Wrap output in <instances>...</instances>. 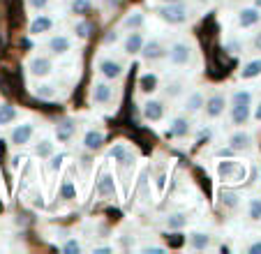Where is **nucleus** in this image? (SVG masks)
<instances>
[{"label": "nucleus", "instance_id": "obj_2", "mask_svg": "<svg viewBox=\"0 0 261 254\" xmlns=\"http://www.w3.org/2000/svg\"><path fill=\"white\" fill-rule=\"evenodd\" d=\"M169 60L178 67H185V65L192 63V46L185 44V42H173L171 49H167Z\"/></svg>", "mask_w": 261, "mask_h": 254}, {"label": "nucleus", "instance_id": "obj_13", "mask_svg": "<svg viewBox=\"0 0 261 254\" xmlns=\"http://www.w3.org/2000/svg\"><path fill=\"white\" fill-rule=\"evenodd\" d=\"M190 130H192V122L188 120L185 116H178L171 120V130L167 132V137H176V139H182V137H188Z\"/></svg>", "mask_w": 261, "mask_h": 254}, {"label": "nucleus", "instance_id": "obj_25", "mask_svg": "<svg viewBox=\"0 0 261 254\" xmlns=\"http://www.w3.org/2000/svg\"><path fill=\"white\" fill-rule=\"evenodd\" d=\"M188 226V215L185 213H173V215L167 217V229L171 231H180Z\"/></svg>", "mask_w": 261, "mask_h": 254}, {"label": "nucleus", "instance_id": "obj_33", "mask_svg": "<svg viewBox=\"0 0 261 254\" xmlns=\"http://www.w3.org/2000/svg\"><path fill=\"white\" fill-rule=\"evenodd\" d=\"M231 104H252V93L250 90H236L231 95Z\"/></svg>", "mask_w": 261, "mask_h": 254}, {"label": "nucleus", "instance_id": "obj_50", "mask_svg": "<svg viewBox=\"0 0 261 254\" xmlns=\"http://www.w3.org/2000/svg\"><path fill=\"white\" fill-rule=\"evenodd\" d=\"M254 3H256V5H254V7H259V10H261V0H254Z\"/></svg>", "mask_w": 261, "mask_h": 254}, {"label": "nucleus", "instance_id": "obj_19", "mask_svg": "<svg viewBox=\"0 0 261 254\" xmlns=\"http://www.w3.org/2000/svg\"><path fill=\"white\" fill-rule=\"evenodd\" d=\"M104 146V132L102 130H88L84 137V148L86 150H99Z\"/></svg>", "mask_w": 261, "mask_h": 254}, {"label": "nucleus", "instance_id": "obj_32", "mask_svg": "<svg viewBox=\"0 0 261 254\" xmlns=\"http://www.w3.org/2000/svg\"><path fill=\"white\" fill-rule=\"evenodd\" d=\"M247 215H250V220H261V199L256 196V199H250V206H247Z\"/></svg>", "mask_w": 261, "mask_h": 254}, {"label": "nucleus", "instance_id": "obj_10", "mask_svg": "<svg viewBox=\"0 0 261 254\" xmlns=\"http://www.w3.org/2000/svg\"><path fill=\"white\" fill-rule=\"evenodd\" d=\"M111 95H114V88H111L107 81H95L93 83V93H90V99H93L95 104H107L109 99H111Z\"/></svg>", "mask_w": 261, "mask_h": 254}, {"label": "nucleus", "instance_id": "obj_34", "mask_svg": "<svg viewBox=\"0 0 261 254\" xmlns=\"http://www.w3.org/2000/svg\"><path fill=\"white\" fill-rule=\"evenodd\" d=\"M72 12L74 14H88L90 12V0H72Z\"/></svg>", "mask_w": 261, "mask_h": 254}, {"label": "nucleus", "instance_id": "obj_5", "mask_svg": "<svg viewBox=\"0 0 261 254\" xmlns=\"http://www.w3.org/2000/svg\"><path fill=\"white\" fill-rule=\"evenodd\" d=\"M141 58L143 60H162L164 56H167V46L162 44V42H158V39H150V42H143V46H141Z\"/></svg>", "mask_w": 261, "mask_h": 254}, {"label": "nucleus", "instance_id": "obj_17", "mask_svg": "<svg viewBox=\"0 0 261 254\" xmlns=\"http://www.w3.org/2000/svg\"><path fill=\"white\" fill-rule=\"evenodd\" d=\"M51 28H54V19L46 14L35 16V19L30 21V35H44V33H49Z\"/></svg>", "mask_w": 261, "mask_h": 254}, {"label": "nucleus", "instance_id": "obj_43", "mask_svg": "<svg viewBox=\"0 0 261 254\" xmlns=\"http://www.w3.org/2000/svg\"><path fill=\"white\" fill-rule=\"evenodd\" d=\"M104 42H107V44H111V42H118V35H116V33H109L107 37H104Z\"/></svg>", "mask_w": 261, "mask_h": 254}, {"label": "nucleus", "instance_id": "obj_45", "mask_svg": "<svg viewBox=\"0 0 261 254\" xmlns=\"http://www.w3.org/2000/svg\"><path fill=\"white\" fill-rule=\"evenodd\" d=\"M254 49L261 51V33H256V37H254Z\"/></svg>", "mask_w": 261, "mask_h": 254}, {"label": "nucleus", "instance_id": "obj_42", "mask_svg": "<svg viewBox=\"0 0 261 254\" xmlns=\"http://www.w3.org/2000/svg\"><path fill=\"white\" fill-rule=\"evenodd\" d=\"M143 252H148V254H162L164 247H143Z\"/></svg>", "mask_w": 261, "mask_h": 254}, {"label": "nucleus", "instance_id": "obj_7", "mask_svg": "<svg viewBox=\"0 0 261 254\" xmlns=\"http://www.w3.org/2000/svg\"><path fill=\"white\" fill-rule=\"evenodd\" d=\"M33 134H35V127L30 122H21V125H16L12 130L10 141H12V146H25V143H30Z\"/></svg>", "mask_w": 261, "mask_h": 254}, {"label": "nucleus", "instance_id": "obj_21", "mask_svg": "<svg viewBox=\"0 0 261 254\" xmlns=\"http://www.w3.org/2000/svg\"><path fill=\"white\" fill-rule=\"evenodd\" d=\"M139 90H141L143 95H150L158 90V74L148 72V74H141V79H139Z\"/></svg>", "mask_w": 261, "mask_h": 254}, {"label": "nucleus", "instance_id": "obj_47", "mask_svg": "<svg viewBox=\"0 0 261 254\" xmlns=\"http://www.w3.org/2000/svg\"><path fill=\"white\" fill-rule=\"evenodd\" d=\"M109 252H114V249L111 247H97L95 249V254H109Z\"/></svg>", "mask_w": 261, "mask_h": 254}, {"label": "nucleus", "instance_id": "obj_16", "mask_svg": "<svg viewBox=\"0 0 261 254\" xmlns=\"http://www.w3.org/2000/svg\"><path fill=\"white\" fill-rule=\"evenodd\" d=\"M252 116V104H231V122L233 125H245Z\"/></svg>", "mask_w": 261, "mask_h": 254}, {"label": "nucleus", "instance_id": "obj_31", "mask_svg": "<svg viewBox=\"0 0 261 254\" xmlns=\"http://www.w3.org/2000/svg\"><path fill=\"white\" fill-rule=\"evenodd\" d=\"M60 196H63L65 201L76 199V185H74L72 181H65L63 185H60Z\"/></svg>", "mask_w": 261, "mask_h": 254}, {"label": "nucleus", "instance_id": "obj_22", "mask_svg": "<svg viewBox=\"0 0 261 254\" xmlns=\"http://www.w3.org/2000/svg\"><path fill=\"white\" fill-rule=\"evenodd\" d=\"M238 77H241V79H256V77H261V58H254V60H250V63H245V65H243V69L238 72Z\"/></svg>", "mask_w": 261, "mask_h": 254}, {"label": "nucleus", "instance_id": "obj_3", "mask_svg": "<svg viewBox=\"0 0 261 254\" xmlns=\"http://www.w3.org/2000/svg\"><path fill=\"white\" fill-rule=\"evenodd\" d=\"M217 173L222 181H241V178H245V166H241L233 160H224L217 164Z\"/></svg>", "mask_w": 261, "mask_h": 254}, {"label": "nucleus", "instance_id": "obj_15", "mask_svg": "<svg viewBox=\"0 0 261 254\" xmlns=\"http://www.w3.org/2000/svg\"><path fill=\"white\" fill-rule=\"evenodd\" d=\"M46 46H49V51L54 56H65L69 49H72V42H69V37H65V35H54Z\"/></svg>", "mask_w": 261, "mask_h": 254}, {"label": "nucleus", "instance_id": "obj_28", "mask_svg": "<svg viewBox=\"0 0 261 254\" xmlns=\"http://www.w3.org/2000/svg\"><path fill=\"white\" fill-rule=\"evenodd\" d=\"M33 93H35V97H40V99H56V95H58L56 93V88L54 86H49V83H40Z\"/></svg>", "mask_w": 261, "mask_h": 254}, {"label": "nucleus", "instance_id": "obj_6", "mask_svg": "<svg viewBox=\"0 0 261 254\" xmlns=\"http://www.w3.org/2000/svg\"><path fill=\"white\" fill-rule=\"evenodd\" d=\"M224 109H227V97L220 93L211 95V97L203 102V111H206L208 118H220L222 113H224Z\"/></svg>", "mask_w": 261, "mask_h": 254}, {"label": "nucleus", "instance_id": "obj_35", "mask_svg": "<svg viewBox=\"0 0 261 254\" xmlns=\"http://www.w3.org/2000/svg\"><path fill=\"white\" fill-rule=\"evenodd\" d=\"M60 249H63L65 254H79L81 252V243L76 238H69V240H65Z\"/></svg>", "mask_w": 261, "mask_h": 254}, {"label": "nucleus", "instance_id": "obj_26", "mask_svg": "<svg viewBox=\"0 0 261 254\" xmlns=\"http://www.w3.org/2000/svg\"><path fill=\"white\" fill-rule=\"evenodd\" d=\"M203 102H206V99H203L201 93H192L188 99H185V111H188V113L201 111V109H203Z\"/></svg>", "mask_w": 261, "mask_h": 254}, {"label": "nucleus", "instance_id": "obj_8", "mask_svg": "<svg viewBox=\"0 0 261 254\" xmlns=\"http://www.w3.org/2000/svg\"><path fill=\"white\" fill-rule=\"evenodd\" d=\"M28 69H30V74H33V77L44 79V77H49V74L54 72V63H51L49 58H44V56H40V58H33V60H30Z\"/></svg>", "mask_w": 261, "mask_h": 254}, {"label": "nucleus", "instance_id": "obj_4", "mask_svg": "<svg viewBox=\"0 0 261 254\" xmlns=\"http://www.w3.org/2000/svg\"><path fill=\"white\" fill-rule=\"evenodd\" d=\"M97 69H99V74H102L107 81H116V79L123 77V65H120L118 60H114V58H102L97 63Z\"/></svg>", "mask_w": 261, "mask_h": 254}, {"label": "nucleus", "instance_id": "obj_18", "mask_svg": "<svg viewBox=\"0 0 261 254\" xmlns=\"http://www.w3.org/2000/svg\"><path fill=\"white\" fill-rule=\"evenodd\" d=\"M74 132H76V125H74V120H69V118H63V120L56 125V139L58 141H69V139L74 137Z\"/></svg>", "mask_w": 261, "mask_h": 254}, {"label": "nucleus", "instance_id": "obj_9", "mask_svg": "<svg viewBox=\"0 0 261 254\" xmlns=\"http://www.w3.org/2000/svg\"><path fill=\"white\" fill-rule=\"evenodd\" d=\"M143 35L139 33V30H129V35L123 39V51L127 56H137L139 51H141V46H143Z\"/></svg>", "mask_w": 261, "mask_h": 254}, {"label": "nucleus", "instance_id": "obj_12", "mask_svg": "<svg viewBox=\"0 0 261 254\" xmlns=\"http://www.w3.org/2000/svg\"><path fill=\"white\" fill-rule=\"evenodd\" d=\"M143 118L150 122H160L164 118V104L160 99H148L143 104Z\"/></svg>", "mask_w": 261, "mask_h": 254}, {"label": "nucleus", "instance_id": "obj_27", "mask_svg": "<svg viewBox=\"0 0 261 254\" xmlns=\"http://www.w3.org/2000/svg\"><path fill=\"white\" fill-rule=\"evenodd\" d=\"M16 120V109L12 104H0V125H10Z\"/></svg>", "mask_w": 261, "mask_h": 254}, {"label": "nucleus", "instance_id": "obj_37", "mask_svg": "<svg viewBox=\"0 0 261 254\" xmlns=\"http://www.w3.org/2000/svg\"><path fill=\"white\" fill-rule=\"evenodd\" d=\"M222 201H224L227 208H236L238 206V194H233V192H222Z\"/></svg>", "mask_w": 261, "mask_h": 254}, {"label": "nucleus", "instance_id": "obj_20", "mask_svg": "<svg viewBox=\"0 0 261 254\" xmlns=\"http://www.w3.org/2000/svg\"><path fill=\"white\" fill-rule=\"evenodd\" d=\"M188 245L192 249H208L211 247V236L203 234V231H192L188 236Z\"/></svg>", "mask_w": 261, "mask_h": 254}, {"label": "nucleus", "instance_id": "obj_40", "mask_svg": "<svg viewBox=\"0 0 261 254\" xmlns=\"http://www.w3.org/2000/svg\"><path fill=\"white\" fill-rule=\"evenodd\" d=\"M215 155H217V157H231L233 150H231V148H217Z\"/></svg>", "mask_w": 261, "mask_h": 254}, {"label": "nucleus", "instance_id": "obj_23", "mask_svg": "<svg viewBox=\"0 0 261 254\" xmlns=\"http://www.w3.org/2000/svg\"><path fill=\"white\" fill-rule=\"evenodd\" d=\"M143 23H146V16H143L141 12H129V14L123 19V28L125 30H141Z\"/></svg>", "mask_w": 261, "mask_h": 254}, {"label": "nucleus", "instance_id": "obj_44", "mask_svg": "<svg viewBox=\"0 0 261 254\" xmlns=\"http://www.w3.org/2000/svg\"><path fill=\"white\" fill-rule=\"evenodd\" d=\"M227 49L231 51V54H238V49H241V46H238L236 42H229V44H227Z\"/></svg>", "mask_w": 261, "mask_h": 254}, {"label": "nucleus", "instance_id": "obj_11", "mask_svg": "<svg viewBox=\"0 0 261 254\" xmlns=\"http://www.w3.org/2000/svg\"><path fill=\"white\" fill-rule=\"evenodd\" d=\"M259 21H261L259 7H243V10L238 12V26H241V28H252V26H256Z\"/></svg>", "mask_w": 261, "mask_h": 254}, {"label": "nucleus", "instance_id": "obj_48", "mask_svg": "<svg viewBox=\"0 0 261 254\" xmlns=\"http://www.w3.org/2000/svg\"><path fill=\"white\" fill-rule=\"evenodd\" d=\"M208 137H211V132H208V130H203V132L199 134V141H203V139H208Z\"/></svg>", "mask_w": 261, "mask_h": 254}, {"label": "nucleus", "instance_id": "obj_46", "mask_svg": "<svg viewBox=\"0 0 261 254\" xmlns=\"http://www.w3.org/2000/svg\"><path fill=\"white\" fill-rule=\"evenodd\" d=\"M254 120H259V122H261V102L256 104V109H254Z\"/></svg>", "mask_w": 261, "mask_h": 254}, {"label": "nucleus", "instance_id": "obj_38", "mask_svg": "<svg viewBox=\"0 0 261 254\" xmlns=\"http://www.w3.org/2000/svg\"><path fill=\"white\" fill-rule=\"evenodd\" d=\"M63 160H65L63 155H54V157H51V162H49V169H51V171H58L60 164H63Z\"/></svg>", "mask_w": 261, "mask_h": 254}, {"label": "nucleus", "instance_id": "obj_41", "mask_svg": "<svg viewBox=\"0 0 261 254\" xmlns=\"http://www.w3.org/2000/svg\"><path fill=\"white\" fill-rule=\"evenodd\" d=\"M247 252L250 254H261V243H252L250 247H247Z\"/></svg>", "mask_w": 261, "mask_h": 254}, {"label": "nucleus", "instance_id": "obj_49", "mask_svg": "<svg viewBox=\"0 0 261 254\" xmlns=\"http://www.w3.org/2000/svg\"><path fill=\"white\" fill-rule=\"evenodd\" d=\"M162 5H167V3H182V0H160Z\"/></svg>", "mask_w": 261, "mask_h": 254}, {"label": "nucleus", "instance_id": "obj_1", "mask_svg": "<svg viewBox=\"0 0 261 254\" xmlns=\"http://www.w3.org/2000/svg\"><path fill=\"white\" fill-rule=\"evenodd\" d=\"M158 16L169 26H180L188 21L190 10L182 5V3H167V5H162L158 10Z\"/></svg>", "mask_w": 261, "mask_h": 254}, {"label": "nucleus", "instance_id": "obj_14", "mask_svg": "<svg viewBox=\"0 0 261 254\" xmlns=\"http://www.w3.org/2000/svg\"><path fill=\"white\" fill-rule=\"evenodd\" d=\"M250 146H252L250 132H243V130H238V132H233L231 137H229V148H231L233 153H243V150H247Z\"/></svg>", "mask_w": 261, "mask_h": 254}, {"label": "nucleus", "instance_id": "obj_30", "mask_svg": "<svg viewBox=\"0 0 261 254\" xmlns=\"http://www.w3.org/2000/svg\"><path fill=\"white\" fill-rule=\"evenodd\" d=\"M35 155H37V157H51V155H54V143H51L49 139L40 141L37 146H35Z\"/></svg>", "mask_w": 261, "mask_h": 254}, {"label": "nucleus", "instance_id": "obj_24", "mask_svg": "<svg viewBox=\"0 0 261 254\" xmlns=\"http://www.w3.org/2000/svg\"><path fill=\"white\" fill-rule=\"evenodd\" d=\"M97 194L99 196H114L116 194V183L109 173H104V176L97 181Z\"/></svg>", "mask_w": 261, "mask_h": 254}, {"label": "nucleus", "instance_id": "obj_36", "mask_svg": "<svg viewBox=\"0 0 261 254\" xmlns=\"http://www.w3.org/2000/svg\"><path fill=\"white\" fill-rule=\"evenodd\" d=\"M74 33L79 35L81 39H86L90 35V23H88V21H79V23L74 26Z\"/></svg>", "mask_w": 261, "mask_h": 254}, {"label": "nucleus", "instance_id": "obj_29", "mask_svg": "<svg viewBox=\"0 0 261 254\" xmlns=\"http://www.w3.org/2000/svg\"><path fill=\"white\" fill-rule=\"evenodd\" d=\"M127 155H129V150H127V146H125V143H116V146L109 150V157H111V160H116L118 164H120V162H123Z\"/></svg>", "mask_w": 261, "mask_h": 254}, {"label": "nucleus", "instance_id": "obj_39", "mask_svg": "<svg viewBox=\"0 0 261 254\" xmlns=\"http://www.w3.org/2000/svg\"><path fill=\"white\" fill-rule=\"evenodd\" d=\"M28 5L33 7V10H44V7L49 5V0H28Z\"/></svg>", "mask_w": 261, "mask_h": 254}]
</instances>
